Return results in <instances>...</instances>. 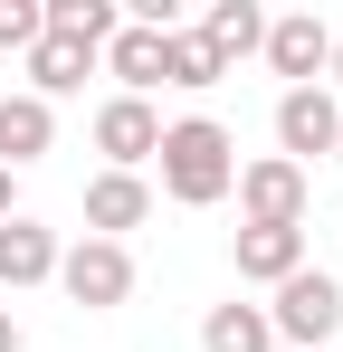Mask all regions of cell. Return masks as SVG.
<instances>
[{"instance_id": "5bb4252c", "label": "cell", "mask_w": 343, "mask_h": 352, "mask_svg": "<svg viewBox=\"0 0 343 352\" xmlns=\"http://www.w3.org/2000/svg\"><path fill=\"white\" fill-rule=\"evenodd\" d=\"M86 67H96V48H76V38H39V48H29V96H39V105H48V96H76V86H86Z\"/></svg>"}, {"instance_id": "3957f363", "label": "cell", "mask_w": 343, "mask_h": 352, "mask_svg": "<svg viewBox=\"0 0 343 352\" xmlns=\"http://www.w3.org/2000/svg\"><path fill=\"white\" fill-rule=\"evenodd\" d=\"M57 286H67V305H86V314H114L134 295V248H114V238L57 248Z\"/></svg>"}, {"instance_id": "7a4b0ae2", "label": "cell", "mask_w": 343, "mask_h": 352, "mask_svg": "<svg viewBox=\"0 0 343 352\" xmlns=\"http://www.w3.org/2000/svg\"><path fill=\"white\" fill-rule=\"evenodd\" d=\"M267 333H277V352H324L343 333V286L324 267H295L277 286V305H267Z\"/></svg>"}, {"instance_id": "30bf717a", "label": "cell", "mask_w": 343, "mask_h": 352, "mask_svg": "<svg viewBox=\"0 0 343 352\" xmlns=\"http://www.w3.org/2000/svg\"><path fill=\"white\" fill-rule=\"evenodd\" d=\"M57 143V115L39 96H0V172H29V162H48Z\"/></svg>"}, {"instance_id": "ac0fdd59", "label": "cell", "mask_w": 343, "mask_h": 352, "mask_svg": "<svg viewBox=\"0 0 343 352\" xmlns=\"http://www.w3.org/2000/svg\"><path fill=\"white\" fill-rule=\"evenodd\" d=\"M39 38H48V10H39V0H0V48H19V58H29Z\"/></svg>"}, {"instance_id": "52a82bcc", "label": "cell", "mask_w": 343, "mask_h": 352, "mask_svg": "<svg viewBox=\"0 0 343 352\" xmlns=\"http://www.w3.org/2000/svg\"><path fill=\"white\" fill-rule=\"evenodd\" d=\"M267 67L277 76H295V86H324V58H334V29L315 19V10H286V19H267Z\"/></svg>"}, {"instance_id": "2e32d148", "label": "cell", "mask_w": 343, "mask_h": 352, "mask_svg": "<svg viewBox=\"0 0 343 352\" xmlns=\"http://www.w3.org/2000/svg\"><path fill=\"white\" fill-rule=\"evenodd\" d=\"M229 67L200 48V29H163V86H181V96H200V86H220Z\"/></svg>"}, {"instance_id": "9a60e30c", "label": "cell", "mask_w": 343, "mask_h": 352, "mask_svg": "<svg viewBox=\"0 0 343 352\" xmlns=\"http://www.w3.org/2000/svg\"><path fill=\"white\" fill-rule=\"evenodd\" d=\"M200 352H277V333H267V305H210Z\"/></svg>"}, {"instance_id": "9c48e42d", "label": "cell", "mask_w": 343, "mask_h": 352, "mask_svg": "<svg viewBox=\"0 0 343 352\" xmlns=\"http://www.w3.org/2000/svg\"><path fill=\"white\" fill-rule=\"evenodd\" d=\"M48 276H57V229H39L29 210L0 219V286L19 295V286H48Z\"/></svg>"}, {"instance_id": "e0dca14e", "label": "cell", "mask_w": 343, "mask_h": 352, "mask_svg": "<svg viewBox=\"0 0 343 352\" xmlns=\"http://www.w3.org/2000/svg\"><path fill=\"white\" fill-rule=\"evenodd\" d=\"M39 10H48L57 38H76V48H96V58H105V38L124 29V19H114V0H39Z\"/></svg>"}, {"instance_id": "6da1fadb", "label": "cell", "mask_w": 343, "mask_h": 352, "mask_svg": "<svg viewBox=\"0 0 343 352\" xmlns=\"http://www.w3.org/2000/svg\"><path fill=\"white\" fill-rule=\"evenodd\" d=\"M153 162H163V190L181 210H210V200H229V181H238V143H229V124L181 115V124H163Z\"/></svg>"}, {"instance_id": "8fae6325", "label": "cell", "mask_w": 343, "mask_h": 352, "mask_svg": "<svg viewBox=\"0 0 343 352\" xmlns=\"http://www.w3.org/2000/svg\"><path fill=\"white\" fill-rule=\"evenodd\" d=\"M258 38H267V10H258V0H210V10H200V48L220 67L258 58Z\"/></svg>"}, {"instance_id": "44dd1931", "label": "cell", "mask_w": 343, "mask_h": 352, "mask_svg": "<svg viewBox=\"0 0 343 352\" xmlns=\"http://www.w3.org/2000/svg\"><path fill=\"white\" fill-rule=\"evenodd\" d=\"M324 76H334V86H343V38H334V58H324Z\"/></svg>"}, {"instance_id": "7402d4cb", "label": "cell", "mask_w": 343, "mask_h": 352, "mask_svg": "<svg viewBox=\"0 0 343 352\" xmlns=\"http://www.w3.org/2000/svg\"><path fill=\"white\" fill-rule=\"evenodd\" d=\"M334 162H343V133H334Z\"/></svg>"}, {"instance_id": "5b68a950", "label": "cell", "mask_w": 343, "mask_h": 352, "mask_svg": "<svg viewBox=\"0 0 343 352\" xmlns=\"http://www.w3.org/2000/svg\"><path fill=\"white\" fill-rule=\"evenodd\" d=\"M334 133H343V96L334 86H286L277 96V162H315V153H334Z\"/></svg>"}, {"instance_id": "d6986e66", "label": "cell", "mask_w": 343, "mask_h": 352, "mask_svg": "<svg viewBox=\"0 0 343 352\" xmlns=\"http://www.w3.org/2000/svg\"><path fill=\"white\" fill-rule=\"evenodd\" d=\"M19 343H29V333H19V314L0 305V352H19Z\"/></svg>"}, {"instance_id": "4fadbf2b", "label": "cell", "mask_w": 343, "mask_h": 352, "mask_svg": "<svg viewBox=\"0 0 343 352\" xmlns=\"http://www.w3.org/2000/svg\"><path fill=\"white\" fill-rule=\"evenodd\" d=\"M105 67H114V86H124V96H153V86H163V29L124 19V29L105 38Z\"/></svg>"}, {"instance_id": "8992f818", "label": "cell", "mask_w": 343, "mask_h": 352, "mask_svg": "<svg viewBox=\"0 0 343 352\" xmlns=\"http://www.w3.org/2000/svg\"><path fill=\"white\" fill-rule=\"evenodd\" d=\"M153 143H163V115H153L143 96H105V105H96V153H105V172H143Z\"/></svg>"}, {"instance_id": "ffe728a7", "label": "cell", "mask_w": 343, "mask_h": 352, "mask_svg": "<svg viewBox=\"0 0 343 352\" xmlns=\"http://www.w3.org/2000/svg\"><path fill=\"white\" fill-rule=\"evenodd\" d=\"M0 219H19V200H10V172H0Z\"/></svg>"}, {"instance_id": "277c9868", "label": "cell", "mask_w": 343, "mask_h": 352, "mask_svg": "<svg viewBox=\"0 0 343 352\" xmlns=\"http://www.w3.org/2000/svg\"><path fill=\"white\" fill-rule=\"evenodd\" d=\"M238 229H305V172L295 162H238Z\"/></svg>"}, {"instance_id": "7c38bea8", "label": "cell", "mask_w": 343, "mask_h": 352, "mask_svg": "<svg viewBox=\"0 0 343 352\" xmlns=\"http://www.w3.org/2000/svg\"><path fill=\"white\" fill-rule=\"evenodd\" d=\"M229 257H238V276H248V286H286V276L305 267V229H238Z\"/></svg>"}, {"instance_id": "ba28073f", "label": "cell", "mask_w": 343, "mask_h": 352, "mask_svg": "<svg viewBox=\"0 0 343 352\" xmlns=\"http://www.w3.org/2000/svg\"><path fill=\"white\" fill-rule=\"evenodd\" d=\"M143 219H153V181L143 172H96L86 181V238L124 248V229H143Z\"/></svg>"}]
</instances>
